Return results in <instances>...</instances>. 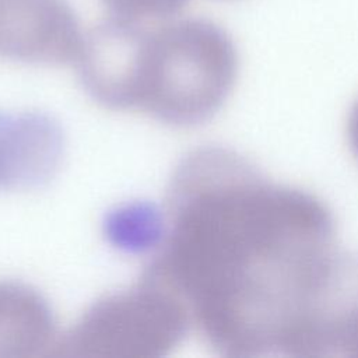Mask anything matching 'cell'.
Instances as JSON below:
<instances>
[{"label": "cell", "instance_id": "52a82bcc", "mask_svg": "<svg viewBox=\"0 0 358 358\" xmlns=\"http://www.w3.org/2000/svg\"><path fill=\"white\" fill-rule=\"evenodd\" d=\"M108 241L126 253L159 249L166 234V214L148 201H134L116 207L103 222Z\"/></svg>", "mask_w": 358, "mask_h": 358}, {"label": "cell", "instance_id": "9c48e42d", "mask_svg": "<svg viewBox=\"0 0 358 358\" xmlns=\"http://www.w3.org/2000/svg\"><path fill=\"white\" fill-rule=\"evenodd\" d=\"M350 138H351V143H352V147L358 155V103L355 105L352 113H351V117H350Z\"/></svg>", "mask_w": 358, "mask_h": 358}, {"label": "cell", "instance_id": "277c9868", "mask_svg": "<svg viewBox=\"0 0 358 358\" xmlns=\"http://www.w3.org/2000/svg\"><path fill=\"white\" fill-rule=\"evenodd\" d=\"M84 35L66 0H0V57L32 64L76 63Z\"/></svg>", "mask_w": 358, "mask_h": 358}, {"label": "cell", "instance_id": "8992f818", "mask_svg": "<svg viewBox=\"0 0 358 358\" xmlns=\"http://www.w3.org/2000/svg\"><path fill=\"white\" fill-rule=\"evenodd\" d=\"M59 341L48 301L24 282L0 280V358L56 355Z\"/></svg>", "mask_w": 358, "mask_h": 358}, {"label": "cell", "instance_id": "3957f363", "mask_svg": "<svg viewBox=\"0 0 358 358\" xmlns=\"http://www.w3.org/2000/svg\"><path fill=\"white\" fill-rule=\"evenodd\" d=\"M190 323L183 299L143 275L136 285L94 302L60 338L56 355L159 358L182 341Z\"/></svg>", "mask_w": 358, "mask_h": 358}, {"label": "cell", "instance_id": "7a4b0ae2", "mask_svg": "<svg viewBox=\"0 0 358 358\" xmlns=\"http://www.w3.org/2000/svg\"><path fill=\"white\" fill-rule=\"evenodd\" d=\"M76 66L87 92L105 108L194 126L227 99L238 57L227 32L204 18L147 27L110 17L84 36Z\"/></svg>", "mask_w": 358, "mask_h": 358}, {"label": "cell", "instance_id": "ba28073f", "mask_svg": "<svg viewBox=\"0 0 358 358\" xmlns=\"http://www.w3.org/2000/svg\"><path fill=\"white\" fill-rule=\"evenodd\" d=\"M189 1L190 0H101L110 17L133 22L168 18L180 11Z\"/></svg>", "mask_w": 358, "mask_h": 358}, {"label": "cell", "instance_id": "6da1fadb", "mask_svg": "<svg viewBox=\"0 0 358 358\" xmlns=\"http://www.w3.org/2000/svg\"><path fill=\"white\" fill-rule=\"evenodd\" d=\"M165 214L164 242L144 274L183 299L222 355H319L358 301V260L338 250L326 207L267 182L229 150L186 155Z\"/></svg>", "mask_w": 358, "mask_h": 358}, {"label": "cell", "instance_id": "5b68a950", "mask_svg": "<svg viewBox=\"0 0 358 358\" xmlns=\"http://www.w3.org/2000/svg\"><path fill=\"white\" fill-rule=\"evenodd\" d=\"M64 150L60 126L38 112H0V187L28 190L49 182Z\"/></svg>", "mask_w": 358, "mask_h": 358}]
</instances>
